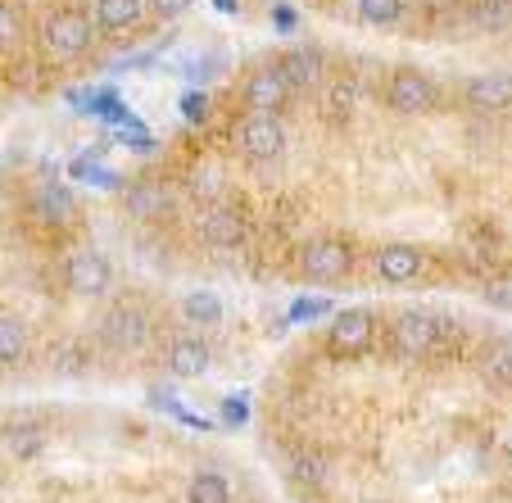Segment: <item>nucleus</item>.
I'll return each instance as SVG.
<instances>
[{"label":"nucleus","instance_id":"a211bd4d","mask_svg":"<svg viewBox=\"0 0 512 503\" xmlns=\"http://www.w3.org/2000/svg\"><path fill=\"white\" fill-rule=\"evenodd\" d=\"M5 449H10L14 458H41V449H46V431H41V422H32V417H14V422H5Z\"/></svg>","mask_w":512,"mask_h":503},{"label":"nucleus","instance_id":"2eb2a0df","mask_svg":"<svg viewBox=\"0 0 512 503\" xmlns=\"http://www.w3.org/2000/svg\"><path fill=\"white\" fill-rule=\"evenodd\" d=\"M32 209H37V218L41 223H50V227H68L73 218H78V200H73L68 186H59V182L41 186L37 200H32Z\"/></svg>","mask_w":512,"mask_h":503},{"label":"nucleus","instance_id":"9b49d317","mask_svg":"<svg viewBox=\"0 0 512 503\" xmlns=\"http://www.w3.org/2000/svg\"><path fill=\"white\" fill-rule=\"evenodd\" d=\"M277 68H281V78L290 82V91H313V87L327 82V59H322L318 50H309V46L286 50Z\"/></svg>","mask_w":512,"mask_h":503},{"label":"nucleus","instance_id":"0eeeda50","mask_svg":"<svg viewBox=\"0 0 512 503\" xmlns=\"http://www.w3.org/2000/svg\"><path fill=\"white\" fill-rule=\"evenodd\" d=\"M372 331H377V322H372L368 309H345V313L331 318L327 349L331 354H340V358H354V354H363V349L372 345Z\"/></svg>","mask_w":512,"mask_h":503},{"label":"nucleus","instance_id":"c756f323","mask_svg":"<svg viewBox=\"0 0 512 503\" xmlns=\"http://www.w3.org/2000/svg\"><path fill=\"white\" fill-rule=\"evenodd\" d=\"M150 10H155L159 19H177V14L191 10V0H150Z\"/></svg>","mask_w":512,"mask_h":503},{"label":"nucleus","instance_id":"6ab92c4d","mask_svg":"<svg viewBox=\"0 0 512 503\" xmlns=\"http://www.w3.org/2000/svg\"><path fill=\"white\" fill-rule=\"evenodd\" d=\"M127 213H132V218H164L168 191L159 182H132L127 186Z\"/></svg>","mask_w":512,"mask_h":503},{"label":"nucleus","instance_id":"f3484780","mask_svg":"<svg viewBox=\"0 0 512 503\" xmlns=\"http://www.w3.org/2000/svg\"><path fill=\"white\" fill-rule=\"evenodd\" d=\"M286 481L300 485V490H322V485L331 481V463L327 454H318V449H300V454H290L286 463Z\"/></svg>","mask_w":512,"mask_h":503},{"label":"nucleus","instance_id":"ddd939ff","mask_svg":"<svg viewBox=\"0 0 512 503\" xmlns=\"http://www.w3.org/2000/svg\"><path fill=\"white\" fill-rule=\"evenodd\" d=\"M145 10H150V0H96L91 23H96V32H127L132 23H141Z\"/></svg>","mask_w":512,"mask_h":503},{"label":"nucleus","instance_id":"6e6552de","mask_svg":"<svg viewBox=\"0 0 512 503\" xmlns=\"http://www.w3.org/2000/svg\"><path fill=\"white\" fill-rule=\"evenodd\" d=\"M64 281L68 291L78 295H105L109 281H114V268H109V259L100 250H73L64 263Z\"/></svg>","mask_w":512,"mask_h":503},{"label":"nucleus","instance_id":"393cba45","mask_svg":"<svg viewBox=\"0 0 512 503\" xmlns=\"http://www.w3.org/2000/svg\"><path fill=\"white\" fill-rule=\"evenodd\" d=\"M472 23L485 32H499L512 23V0H476L472 5Z\"/></svg>","mask_w":512,"mask_h":503},{"label":"nucleus","instance_id":"39448f33","mask_svg":"<svg viewBox=\"0 0 512 503\" xmlns=\"http://www.w3.org/2000/svg\"><path fill=\"white\" fill-rule=\"evenodd\" d=\"M241 100H245L250 114H272L277 118L281 109H286V100H290V82L281 78L277 64H263L241 82Z\"/></svg>","mask_w":512,"mask_h":503},{"label":"nucleus","instance_id":"7ed1b4c3","mask_svg":"<svg viewBox=\"0 0 512 503\" xmlns=\"http://www.w3.org/2000/svg\"><path fill=\"white\" fill-rule=\"evenodd\" d=\"M41 37H46L50 55L78 59V55H87L91 41H96V23H91L82 10H55L46 19V32H41Z\"/></svg>","mask_w":512,"mask_h":503},{"label":"nucleus","instance_id":"dca6fc26","mask_svg":"<svg viewBox=\"0 0 512 503\" xmlns=\"http://www.w3.org/2000/svg\"><path fill=\"white\" fill-rule=\"evenodd\" d=\"M377 272L386 281H395V286H404V281H413L417 272H422V250H417V245H381Z\"/></svg>","mask_w":512,"mask_h":503},{"label":"nucleus","instance_id":"4468645a","mask_svg":"<svg viewBox=\"0 0 512 503\" xmlns=\"http://www.w3.org/2000/svg\"><path fill=\"white\" fill-rule=\"evenodd\" d=\"M467 105L481 109V114H499L512 105V73H485L467 87Z\"/></svg>","mask_w":512,"mask_h":503},{"label":"nucleus","instance_id":"9d476101","mask_svg":"<svg viewBox=\"0 0 512 503\" xmlns=\"http://www.w3.org/2000/svg\"><path fill=\"white\" fill-rule=\"evenodd\" d=\"M200 241L213 245V250H236V245L245 241V218L236 209H227V204H209V209H200Z\"/></svg>","mask_w":512,"mask_h":503},{"label":"nucleus","instance_id":"b1692460","mask_svg":"<svg viewBox=\"0 0 512 503\" xmlns=\"http://www.w3.org/2000/svg\"><path fill=\"white\" fill-rule=\"evenodd\" d=\"M354 14L372 28H395L404 19V0H354Z\"/></svg>","mask_w":512,"mask_h":503},{"label":"nucleus","instance_id":"f8f14e48","mask_svg":"<svg viewBox=\"0 0 512 503\" xmlns=\"http://www.w3.org/2000/svg\"><path fill=\"white\" fill-rule=\"evenodd\" d=\"M209 363H213V354L200 336H182V340H173V349H168V368H173V377H182V381L204 377Z\"/></svg>","mask_w":512,"mask_h":503},{"label":"nucleus","instance_id":"4be33fe9","mask_svg":"<svg viewBox=\"0 0 512 503\" xmlns=\"http://www.w3.org/2000/svg\"><path fill=\"white\" fill-rule=\"evenodd\" d=\"M28 354V327L10 313H0V368H10L19 358Z\"/></svg>","mask_w":512,"mask_h":503},{"label":"nucleus","instance_id":"473e14b6","mask_svg":"<svg viewBox=\"0 0 512 503\" xmlns=\"http://www.w3.org/2000/svg\"><path fill=\"white\" fill-rule=\"evenodd\" d=\"M227 417H232V422H241V417H245V404H241V399H232V404H227Z\"/></svg>","mask_w":512,"mask_h":503},{"label":"nucleus","instance_id":"cd10ccee","mask_svg":"<svg viewBox=\"0 0 512 503\" xmlns=\"http://www.w3.org/2000/svg\"><path fill=\"white\" fill-rule=\"evenodd\" d=\"M19 14H14L10 0H0V50H10L14 41H19Z\"/></svg>","mask_w":512,"mask_h":503},{"label":"nucleus","instance_id":"72a5a7b5","mask_svg":"<svg viewBox=\"0 0 512 503\" xmlns=\"http://www.w3.org/2000/svg\"><path fill=\"white\" fill-rule=\"evenodd\" d=\"M368 503H381V499H368Z\"/></svg>","mask_w":512,"mask_h":503},{"label":"nucleus","instance_id":"aec40b11","mask_svg":"<svg viewBox=\"0 0 512 503\" xmlns=\"http://www.w3.org/2000/svg\"><path fill=\"white\" fill-rule=\"evenodd\" d=\"M481 372L494 381V386L512 390V336H494L490 345L481 349Z\"/></svg>","mask_w":512,"mask_h":503},{"label":"nucleus","instance_id":"7c9ffc66","mask_svg":"<svg viewBox=\"0 0 512 503\" xmlns=\"http://www.w3.org/2000/svg\"><path fill=\"white\" fill-rule=\"evenodd\" d=\"M182 114L191 118V123H200V118H204V100H200V96H186V100H182Z\"/></svg>","mask_w":512,"mask_h":503},{"label":"nucleus","instance_id":"20e7f679","mask_svg":"<svg viewBox=\"0 0 512 503\" xmlns=\"http://www.w3.org/2000/svg\"><path fill=\"white\" fill-rule=\"evenodd\" d=\"M349 268H354V254H349V245L336 241V236H318V241H309L300 250V272L309 281H318V286L340 281Z\"/></svg>","mask_w":512,"mask_h":503},{"label":"nucleus","instance_id":"412c9836","mask_svg":"<svg viewBox=\"0 0 512 503\" xmlns=\"http://www.w3.org/2000/svg\"><path fill=\"white\" fill-rule=\"evenodd\" d=\"M186 499L191 503H232V485L223 472H195L186 485Z\"/></svg>","mask_w":512,"mask_h":503},{"label":"nucleus","instance_id":"423d86ee","mask_svg":"<svg viewBox=\"0 0 512 503\" xmlns=\"http://www.w3.org/2000/svg\"><path fill=\"white\" fill-rule=\"evenodd\" d=\"M440 345V318L426 309H404L395 318V349L404 358H431Z\"/></svg>","mask_w":512,"mask_h":503},{"label":"nucleus","instance_id":"5701e85b","mask_svg":"<svg viewBox=\"0 0 512 503\" xmlns=\"http://www.w3.org/2000/svg\"><path fill=\"white\" fill-rule=\"evenodd\" d=\"M354 109H358V82L331 78L327 96H322V114L327 118H354Z\"/></svg>","mask_w":512,"mask_h":503},{"label":"nucleus","instance_id":"bb28decb","mask_svg":"<svg viewBox=\"0 0 512 503\" xmlns=\"http://www.w3.org/2000/svg\"><path fill=\"white\" fill-rule=\"evenodd\" d=\"M186 318L213 322V318H223V304L213 300V295H191V300H186Z\"/></svg>","mask_w":512,"mask_h":503},{"label":"nucleus","instance_id":"1a4fd4ad","mask_svg":"<svg viewBox=\"0 0 512 503\" xmlns=\"http://www.w3.org/2000/svg\"><path fill=\"white\" fill-rule=\"evenodd\" d=\"M386 105L399 114H431L435 109V82L422 78L417 68H399L386 87Z\"/></svg>","mask_w":512,"mask_h":503},{"label":"nucleus","instance_id":"2f4dec72","mask_svg":"<svg viewBox=\"0 0 512 503\" xmlns=\"http://www.w3.org/2000/svg\"><path fill=\"white\" fill-rule=\"evenodd\" d=\"M318 313H327V304H295L290 318H318Z\"/></svg>","mask_w":512,"mask_h":503},{"label":"nucleus","instance_id":"a878e982","mask_svg":"<svg viewBox=\"0 0 512 503\" xmlns=\"http://www.w3.org/2000/svg\"><path fill=\"white\" fill-rule=\"evenodd\" d=\"M191 195L209 209V204H223V195H227V186H223V177L218 173H195L191 177Z\"/></svg>","mask_w":512,"mask_h":503},{"label":"nucleus","instance_id":"f704fd0d","mask_svg":"<svg viewBox=\"0 0 512 503\" xmlns=\"http://www.w3.org/2000/svg\"><path fill=\"white\" fill-rule=\"evenodd\" d=\"M318 5H327V0H318Z\"/></svg>","mask_w":512,"mask_h":503},{"label":"nucleus","instance_id":"f257e3e1","mask_svg":"<svg viewBox=\"0 0 512 503\" xmlns=\"http://www.w3.org/2000/svg\"><path fill=\"white\" fill-rule=\"evenodd\" d=\"M150 331H155V318L136 300H118L114 309L100 313V340H105V349H114V354L141 349L145 340H150Z\"/></svg>","mask_w":512,"mask_h":503},{"label":"nucleus","instance_id":"f03ea898","mask_svg":"<svg viewBox=\"0 0 512 503\" xmlns=\"http://www.w3.org/2000/svg\"><path fill=\"white\" fill-rule=\"evenodd\" d=\"M232 141L250 164H272V159L286 150V127H281L272 114H245L241 123H236Z\"/></svg>","mask_w":512,"mask_h":503},{"label":"nucleus","instance_id":"c85d7f7f","mask_svg":"<svg viewBox=\"0 0 512 503\" xmlns=\"http://www.w3.org/2000/svg\"><path fill=\"white\" fill-rule=\"evenodd\" d=\"M485 300H490V304H499V309H512V277L490 281V291H485Z\"/></svg>","mask_w":512,"mask_h":503}]
</instances>
